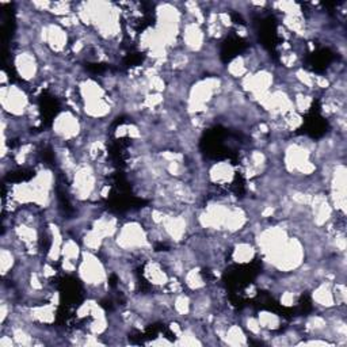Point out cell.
Returning a JSON list of instances; mask_svg holds the SVG:
<instances>
[{
  "instance_id": "obj_2",
  "label": "cell",
  "mask_w": 347,
  "mask_h": 347,
  "mask_svg": "<svg viewBox=\"0 0 347 347\" xmlns=\"http://www.w3.org/2000/svg\"><path fill=\"white\" fill-rule=\"evenodd\" d=\"M12 263H14V255L11 254V250H2V273L7 274L8 270L11 269Z\"/></svg>"
},
{
  "instance_id": "obj_1",
  "label": "cell",
  "mask_w": 347,
  "mask_h": 347,
  "mask_svg": "<svg viewBox=\"0 0 347 347\" xmlns=\"http://www.w3.org/2000/svg\"><path fill=\"white\" fill-rule=\"evenodd\" d=\"M15 64H16V70H18L19 75L26 80L34 78V75L37 72L34 56H31L30 53H21L15 60Z\"/></svg>"
}]
</instances>
